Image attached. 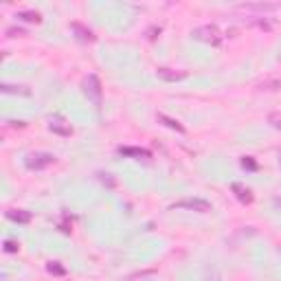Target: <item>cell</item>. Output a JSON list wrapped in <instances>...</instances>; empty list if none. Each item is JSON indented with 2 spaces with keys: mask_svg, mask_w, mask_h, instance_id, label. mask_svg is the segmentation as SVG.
I'll return each mask as SVG.
<instances>
[{
  "mask_svg": "<svg viewBox=\"0 0 281 281\" xmlns=\"http://www.w3.org/2000/svg\"><path fill=\"white\" fill-rule=\"evenodd\" d=\"M193 36H196L198 40H202V42H206V44H213V46H220V44H222V40H224L222 31H220L216 24H202V26H198V29L193 31Z\"/></svg>",
  "mask_w": 281,
  "mask_h": 281,
  "instance_id": "cell-1",
  "label": "cell"
},
{
  "mask_svg": "<svg viewBox=\"0 0 281 281\" xmlns=\"http://www.w3.org/2000/svg\"><path fill=\"white\" fill-rule=\"evenodd\" d=\"M173 209H189V211H198V213H209L213 206H211V202H206V200L193 198V200H180V202L173 204Z\"/></svg>",
  "mask_w": 281,
  "mask_h": 281,
  "instance_id": "cell-2",
  "label": "cell"
},
{
  "mask_svg": "<svg viewBox=\"0 0 281 281\" xmlns=\"http://www.w3.org/2000/svg\"><path fill=\"white\" fill-rule=\"evenodd\" d=\"M84 86H86V95H88L90 101L95 103V106L101 103V84H99V79L95 75H90L84 82Z\"/></svg>",
  "mask_w": 281,
  "mask_h": 281,
  "instance_id": "cell-3",
  "label": "cell"
},
{
  "mask_svg": "<svg viewBox=\"0 0 281 281\" xmlns=\"http://www.w3.org/2000/svg\"><path fill=\"white\" fill-rule=\"evenodd\" d=\"M53 160H55V156H51V154H38V156H31L26 160V167L29 169H42V167L51 165Z\"/></svg>",
  "mask_w": 281,
  "mask_h": 281,
  "instance_id": "cell-4",
  "label": "cell"
},
{
  "mask_svg": "<svg viewBox=\"0 0 281 281\" xmlns=\"http://www.w3.org/2000/svg\"><path fill=\"white\" fill-rule=\"evenodd\" d=\"M49 128L53 130V132H57V134H62V136H71V128H64V119H59V117H53L51 119V125Z\"/></svg>",
  "mask_w": 281,
  "mask_h": 281,
  "instance_id": "cell-5",
  "label": "cell"
},
{
  "mask_svg": "<svg viewBox=\"0 0 281 281\" xmlns=\"http://www.w3.org/2000/svg\"><path fill=\"white\" fill-rule=\"evenodd\" d=\"M259 88H262V90H281V75L266 79V82L259 84Z\"/></svg>",
  "mask_w": 281,
  "mask_h": 281,
  "instance_id": "cell-6",
  "label": "cell"
},
{
  "mask_svg": "<svg viewBox=\"0 0 281 281\" xmlns=\"http://www.w3.org/2000/svg\"><path fill=\"white\" fill-rule=\"evenodd\" d=\"M233 191H237V198L239 200H242V202H251V200H253V196H251V191L249 189H244V187L242 185H233Z\"/></svg>",
  "mask_w": 281,
  "mask_h": 281,
  "instance_id": "cell-7",
  "label": "cell"
},
{
  "mask_svg": "<svg viewBox=\"0 0 281 281\" xmlns=\"http://www.w3.org/2000/svg\"><path fill=\"white\" fill-rule=\"evenodd\" d=\"M18 16L22 20H26V22H40V13L38 11H20Z\"/></svg>",
  "mask_w": 281,
  "mask_h": 281,
  "instance_id": "cell-8",
  "label": "cell"
},
{
  "mask_svg": "<svg viewBox=\"0 0 281 281\" xmlns=\"http://www.w3.org/2000/svg\"><path fill=\"white\" fill-rule=\"evenodd\" d=\"M268 123H270L275 130L281 132V112H270V115H268Z\"/></svg>",
  "mask_w": 281,
  "mask_h": 281,
  "instance_id": "cell-9",
  "label": "cell"
},
{
  "mask_svg": "<svg viewBox=\"0 0 281 281\" xmlns=\"http://www.w3.org/2000/svg\"><path fill=\"white\" fill-rule=\"evenodd\" d=\"M121 154H132V156H150V152L145 150H132V147H121Z\"/></svg>",
  "mask_w": 281,
  "mask_h": 281,
  "instance_id": "cell-10",
  "label": "cell"
},
{
  "mask_svg": "<svg viewBox=\"0 0 281 281\" xmlns=\"http://www.w3.org/2000/svg\"><path fill=\"white\" fill-rule=\"evenodd\" d=\"M158 119H160V121H165L167 125H169V128H173V130H178V132H185V128H183V125H178V121H173V119H167L165 115H160Z\"/></svg>",
  "mask_w": 281,
  "mask_h": 281,
  "instance_id": "cell-11",
  "label": "cell"
},
{
  "mask_svg": "<svg viewBox=\"0 0 281 281\" xmlns=\"http://www.w3.org/2000/svg\"><path fill=\"white\" fill-rule=\"evenodd\" d=\"M11 220H20V222H29V213H13V211H9L7 213Z\"/></svg>",
  "mask_w": 281,
  "mask_h": 281,
  "instance_id": "cell-12",
  "label": "cell"
},
{
  "mask_svg": "<svg viewBox=\"0 0 281 281\" xmlns=\"http://www.w3.org/2000/svg\"><path fill=\"white\" fill-rule=\"evenodd\" d=\"M7 251H9V253H13V251H16V244H11V242H7Z\"/></svg>",
  "mask_w": 281,
  "mask_h": 281,
  "instance_id": "cell-13",
  "label": "cell"
}]
</instances>
